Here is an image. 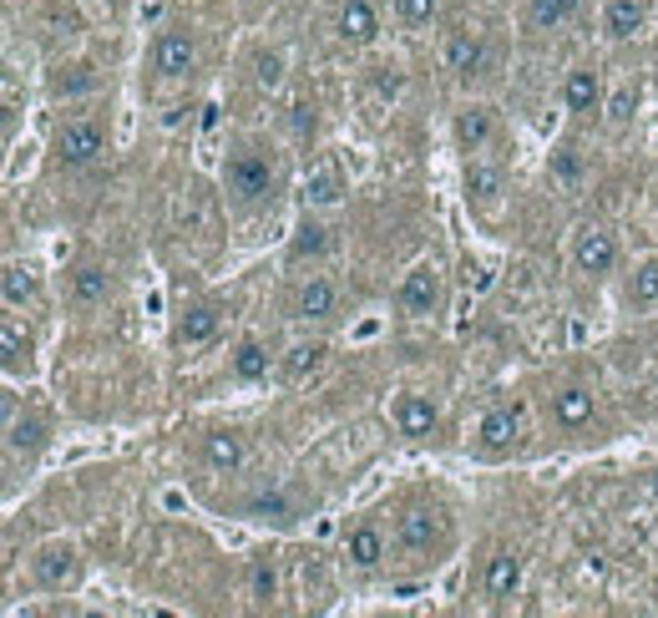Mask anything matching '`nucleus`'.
Here are the masks:
<instances>
[{"instance_id": "1", "label": "nucleus", "mask_w": 658, "mask_h": 618, "mask_svg": "<svg viewBox=\"0 0 658 618\" xmlns=\"http://www.w3.org/2000/svg\"><path fill=\"white\" fill-rule=\"evenodd\" d=\"M223 193L238 208H259L263 198H274V162L259 148H234L223 158Z\"/></svg>"}, {"instance_id": "2", "label": "nucleus", "mask_w": 658, "mask_h": 618, "mask_svg": "<svg viewBox=\"0 0 658 618\" xmlns=\"http://www.w3.org/2000/svg\"><path fill=\"white\" fill-rule=\"evenodd\" d=\"M82 573H87V563H82V547L66 543V537H51L30 553V578L41 583L46 593H72L82 589Z\"/></svg>"}, {"instance_id": "3", "label": "nucleus", "mask_w": 658, "mask_h": 618, "mask_svg": "<svg viewBox=\"0 0 658 618\" xmlns=\"http://www.w3.org/2000/svg\"><path fill=\"white\" fill-rule=\"evenodd\" d=\"M51 152H57L61 168H91L107 152L102 118H66L57 127V137H51Z\"/></svg>"}, {"instance_id": "4", "label": "nucleus", "mask_w": 658, "mask_h": 618, "mask_svg": "<svg viewBox=\"0 0 658 618\" xmlns=\"http://www.w3.org/2000/svg\"><path fill=\"white\" fill-rule=\"evenodd\" d=\"M339 305H345V295H339V284L330 280V274H305V280L289 289V320L294 324H324L335 320Z\"/></svg>"}, {"instance_id": "5", "label": "nucleus", "mask_w": 658, "mask_h": 618, "mask_svg": "<svg viewBox=\"0 0 658 618\" xmlns=\"http://www.w3.org/2000/svg\"><path fill=\"white\" fill-rule=\"evenodd\" d=\"M395 547H400L410 563H436L431 558L440 547V512L436 507L415 502V507H406V512L395 517Z\"/></svg>"}, {"instance_id": "6", "label": "nucleus", "mask_w": 658, "mask_h": 618, "mask_svg": "<svg viewBox=\"0 0 658 618\" xmlns=\"http://www.w3.org/2000/svg\"><path fill=\"white\" fill-rule=\"evenodd\" d=\"M400 309H406L410 320H431V314H440V305H446V274H440V264H415L400 280Z\"/></svg>"}, {"instance_id": "7", "label": "nucleus", "mask_w": 658, "mask_h": 618, "mask_svg": "<svg viewBox=\"0 0 658 618\" xmlns=\"http://www.w3.org/2000/svg\"><path fill=\"white\" fill-rule=\"evenodd\" d=\"M572 269H578L583 280H608L618 269V238L608 234L603 223L578 228V238H572Z\"/></svg>"}, {"instance_id": "8", "label": "nucleus", "mask_w": 658, "mask_h": 618, "mask_svg": "<svg viewBox=\"0 0 658 618\" xmlns=\"http://www.w3.org/2000/svg\"><path fill=\"white\" fill-rule=\"evenodd\" d=\"M198 66V36L183 26H167L158 30V41H152V72L162 82H177V76H188Z\"/></svg>"}, {"instance_id": "9", "label": "nucleus", "mask_w": 658, "mask_h": 618, "mask_svg": "<svg viewBox=\"0 0 658 618\" xmlns=\"http://www.w3.org/2000/svg\"><path fill=\"white\" fill-rule=\"evenodd\" d=\"M440 66L456 76V82H476V76L486 72V36L482 30H451L446 41H440Z\"/></svg>"}, {"instance_id": "10", "label": "nucleus", "mask_w": 658, "mask_h": 618, "mask_svg": "<svg viewBox=\"0 0 658 618\" xmlns=\"http://www.w3.org/2000/svg\"><path fill=\"white\" fill-rule=\"evenodd\" d=\"M451 137L467 158H476V152H486L492 143H497V112H492L486 102H467L451 122Z\"/></svg>"}, {"instance_id": "11", "label": "nucleus", "mask_w": 658, "mask_h": 618, "mask_svg": "<svg viewBox=\"0 0 658 618\" xmlns=\"http://www.w3.org/2000/svg\"><path fill=\"white\" fill-rule=\"evenodd\" d=\"M223 324V305H213V299H198V305H183L173 320V345H183V350H198V345H208V339L219 335Z\"/></svg>"}, {"instance_id": "12", "label": "nucleus", "mask_w": 658, "mask_h": 618, "mask_svg": "<svg viewBox=\"0 0 658 618\" xmlns=\"http://www.w3.org/2000/svg\"><path fill=\"white\" fill-rule=\"evenodd\" d=\"M522 573H526V558L517 547H497L492 558H486V573H482V589L492 604H507L522 593Z\"/></svg>"}, {"instance_id": "13", "label": "nucleus", "mask_w": 658, "mask_h": 618, "mask_svg": "<svg viewBox=\"0 0 658 618\" xmlns=\"http://www.w3.org/2000/svg\"><path fill=\"white\" fill-rule=\"evenodd\" d=\"M517 442H522V416H517V406H492L476 421V446H482L486 457H507Z\"/></svg>"}, {"instance_id": "14", "label": "nucleus", "mask_w": 658, "mask_h": 618, "mask_svg": "<svg viewBox=\"0 0 658 618\" xmlns=\"http://www.w3.org/2000/svg\"><path fill=\"white\" fill-rule=\"evenodd\" d=\"M603 76L598 66H572L568 76H562V107H568L572 118H598L603 112Z\"/></svg>"}, {"instance_id": "15", "label": "nucleus", "mask_w": 658, "mask_h": 618, "mask_svg": "<svg viewBox=\"0 0 658 618\" xmlns=\"http://www.w3.org/2000/svg\"><path fill=\"white\" fill-rule=\"evenodd\" d=\"M51 442V427H46L41 416H21L11 411L5 416V457L11 461H36Z\"/></svg>"}, {"instance_id": "16", "label": "nucleus", "mask_w": 658, "mask_h": 618, "mask_svg": "<svg viewBox=\"0 0 658 618\" xmlns=\"http://www.w3.org/2000/svg\"><path fill=\"white\" fill-rule=\"evenodd\" d=\"M395 427H400V436H410V442H425V436L440 431V406L431 396H421V391H410V396L395 400Z\"/></svg>"}, {"instance_id": "17", "label": "nucleus", "mask_w": 658, "mask_h": 618, "mask_svg": "<svg viewBox=\"0 0 658 618\" xmlns=\"http://www.w3.org/2000/svg\"><path fill=\"white\" fill-rule=\"evenodd\" d=\"M198 457H203V467L228 471V477H234V471L244 467V457H249V446H244V436H238V431L213 427V431H203V436H198Z\"/></svg>"}, {"instance_id": "18", "label": "nucleus", "mask_w": 658, "mask_h": 618, "mask_svg": "<svg viewBox=\"0 0 658 618\" xmlns=\"http://www.w3.org/2000/svg\"><path fill=\"white\" fill-rule=\"evenodd\" d=\"M324 360H330V345H324L320 335H314V339H294L289 350L278 355V375H284L289 385H305V381H314V375L324 370Z\"/></svg>"}, {"instance_id": "19", "label": "nucleus", "mask_w": 658, "mask_h": 618, "mask_svg": "<svg viewBox=\"0 0 658 618\" xmlns=\"http://www.w3.org/2000/svg\"><path fill=\"white\" fill-rule=\"evenodd\" d=\"M335 36L345 46H370L381 36V15L370 0H339V15H335Z\"/></svg>"}, {"instance_id": "20", "label": "nucleus", "mask_w": 658, "mask_h": 618, "mask_svg": "<svg viewBox=\"0 0 658 618\" xmlns=\"http://www.w3.org/2000/svg\"><path fill=\"white\" fill-rule=\"evenodd\" d=\"M299 497L294 492H284V486H269V492H253L249 502H244V517L249 522H274V528H289V522H299Z\"/></svg>"}, {"instance_id": "21", "label": "nucleus", "mask_w": 658, "mask_h": 618, "mask_svg": "<svg viewBox=\"0 0 658 618\" xmlns=\"http://www.w3.org/2000/svg\"><path fill=\"white\" fill-rule=\"evenodd\" d=\"M278 360L269 355V345H263L259 335H244L234 345V355H228V375L234 381H244V385H253V381H269V370H274Z\"/></svg>"}, {"instance_id": "22", "label": "nucleus", "mask_w": 658, "mask_h": 618, "mask_svg": "<svg viewBox=\"0 0 658 618\" xmlns=\"http://www.w3.org/2000/svg\"><path fill=\"white\" fill-rule=\"evenodd\" d=\"M593 411H598V396H593L587 385H562L553 396V421L562 431H583L587 421H593Z\"/></svg>"}, {"instance_id": "23", "label": "nucleus", "mask_w": 658, "mask_h": 618, "mask_svg": "<svg viewBox=\"0 0 658 618\" xmlns=\"http://www.w3.org/2000/svg\"><path fill=\"white\" fill-rule=\"evenodd\" d=\"M345 558H350L360 573H375L385 563V532L375 528V522H355V528L345 532Z\"/></svg>"}, {"instance_id": "24", "label": "nucleus", "mask_w": 658, "mask_h": 618, "mask_svg": "<svg viewBox=\"0 0 658 618\" xmlns=\"http://www.w3.org/2000/svg\"><path fill=\"white\" fill-rule=\"evenodd\" d=\"M501 193H507V177L501 168H486V162H467V203L482 208V213H497Z\"/></svg>"}, {"instance_id": "25", "label": "nucleus", "mask_w": 658, "mask_h": 618, "mask_svg": "<svg viewBox=\"0 0 658 618\" xmlns=\"http://www.w3.org/2000/svg\"><path fill=\"white\" fill-rule=\"evenodd\" d=\"M112 289H117V280H112V269H107V264L72 269V305L97 309V305H107V299H112Z\"/></svg>"}, {"instance_id": "26", "label": "nucleus", "mask_w": 658, "mask_h": 618, "mask_svg": "<svg viewBox=\"0 0 658 618\" xmlns=\"http://www.w3.org/2000/svg\"><path fill=\"white\" fill-rule=\"evenodd\" d=\"M335 249V234H330V228H324L320 219H305L299 223V228H294V238H289V249H284V259H289V264H314V259H324V254Z\"/></svg>"}, {"instance_id": "27", "label": "nucleus", "mask_w": 658, "mask_h": 618, "mask_svg": "<svg viewBox=\"0 0 658 618\" xmlns=\"http://www.w3.org/2000/svg\"><path fill=\"white\" fill-rule=\"evenodd\" d=\"M644 21H648L644 0H608L603 5V36L608 41H633L644 30Z\"/></svg>"}, {"instance_id": "28", "label": "nucleus", "mask_w": 658, "mask_h": 618, "mask_svg": "<svg viewBox=\"0 0 658 618\" xmlns=\"http://www.w3.org/2000/svg\"><path fill=\"white\" fill-rule=\"evenodd\" d=\"M345 198V173H339L335 162H320V168H309L305 177V203L309 208H335Z\"/></svg>"}, {"instance_id": "29", "label": "nucleus", "mask_w": 658, "mask_h": 618, "mask_svg": "<svg viewBox=\"0 0 658 618\" xmlns=\"http://www.w3.org/2000/svg\"><path fill=\"white\" fill-rule=\"evenodd\" d=\"M623 305L629 309H658V254H648V259L633 264L629 284H623Z\"/></svg>"}, {"instance_id": "30", "label": "nucleus", "mask_w": 658, "mask_h": 618, "mask_svg": "<svg viewBox=\"0 0 658 618\" xmlns=\"http://www.w3.org/2000/svg\"><path fill=\"white\" fill-rule=\"evenodd\" d=\"M638 102H644V87H638V76H629V82H618V91L603 102V122L613 127V133H623V127H633V118H638Z\"/></svg>"}, {"instance_id": "31", "label": "nucleus", "mask_w": 658, "mask_h": 618, "mask_svg": "<svg viewBox=\"0 0 658 618\" xmlns=\"http://www.w3.org/2000/svg\"><path fill=\"white\" fill-rule=\"evenodd\" d=\"M583 0H526V30H562Z\"/></svg>"}, {"instance_id": "32", "label": "nucleus", "mask_w": 658, "mask_h": 618, "mask_svg": "<svg viewBox=\"0 0 658 618\" xmlns=\"http://www.w3.org/2000/svg\"><path fill=\"white\" fill-rule=\"evenodd\" d=\"M0 289H5V305L21 309V305H30V299L41 295V274H36L30 264H21V259H11L5 274H0Z\"/></svg>"}, {"instance_id": "33", "label": "nucleus", "mask_w": 658, "mask_h": 618, "mask_svg": "<svg viewBox=\"0 0 658 618\" xmlns=\"http://www.w3.org/2000/svg\"><path fill=\"white\" fill-rule=\"evenodd\" d=\"M91 91H97V72L87 61H72V66L51 72V97H91Z\"/></svg>"}, {"instance_id": "34", "label": "nucleus", "mask_w": 658, "mask_h": 618, "mask_svg": "<svg viewBox=\"0 0 658 618\" xmlns=\"http://www.w3.org/2000/svg\"><path fill=\"white\" fill-rule=\"evenodd\" d=\"M583 173H587V162H583V152L572 148V143H562V148L547 158V177H553L557 188H578V183H583Z\"/></svg>"}, {"instance_id": "35", "label": "nucleus", "mask_w": 658, "mask_h": 618, "mask_svg": "<svg viewBox=\"0 0 658 618\" xmlns=\"http://www.w3.org/2000/svg\"><path fill=\"white\" fill-rule=\"evenodd\" d=\"M249 76L259 91H278L284 87V51H274V46H259L249 61Z\"/></svg>"}, {"instance_id": "36", "label": "nucleus", "mask_w": 658, "mask_h": 618, "mask_svg": "<svg viewBox=\"0 0 658 618\" xmlns=\"http://www.w3.org/2000/svg\"><path fill=\"white\" fill-rule=\"evenodd\" d=\"M41 30H46V41H66V46H72L76 36H82V15L57 0V5H46V11H41Z\"/></svg>"}, {"instance_id": "37", "label": "nucleus", "mask_w": 658, "mask_h": 618, "mask_svg": "<svg viewBox=\"0 0 658 618\" xmlns=\"http://www.w3.org/2000/svg\"><path fill=\"white\" fill-rule=\"evenodd\" d=\"M0 350H5V370L15 375L21 366H30V350H36V345H30V335L21 330V324L5 320V324H0Z\"/></svg>"}, {"instance_id": "38", "label": "nucleus", "mask_w": 658, "mask_h": 618, "mask_svg": "<svg viewBox=\"0 0 658 618\" xmlns=\"http://www.w3.org/2000/svg\"><path fill=\"white\" fill-rule=\"evenodd\" d=\"M249 598L259 608H269L278 598V568H274V558H253V568H249Z\"/></svg>"}, {"instance_id": "39", "label": "nucleus", "mask_w": 658, "mask_h": 618, "mask_svg": "<svg viewBox=\"0 0 658 618\" xmlns=\"http://www.w3.org/2000/svg\"><path fill=\"white\" fill-rule=\"evenodd\" d=\"M395 15H400V26L425 30L436 21V0H395Z\"/></svg>"}, {"instance_id": "40", "label": "nucleus", "mask_w": 658, "mask_h": 618, "mask_svg": "<svg viewBox=\"0 0 658 618\" xmlns=\"http://www.w3.org/2000/svg\"><path fill=\"white\" fill-rule=\"evenodd\" d=\"M370 82H375V91H381V97H390V102L400 97V87H406V76L395 72V66H381V72L370 76Z\"/></svg>"}, {"instance_id": "41", "label": "nucleus", "mask_w": 658, "mask_h": 618, "mask_svg": "<svg viewBox=\"0 0 658 618\" xmlns=\"http://www.w3.org/2000/svg\"><path fill=\"white\" fill-rule=\"evenodd\" d=\"M289 112H294V133H299V137H309V133H314V122H320V118H314V107H309V102H294L289 107Z\"/></svg>"}, {"instance_id": "42", "label": "nucleus", "mask_w": 658, "mask_h": 618, "mask_svg": "<svg viewBox=\"0 0 658 618\" xmlns=\"http://www.w3.org/2000/svg\"><path fill=\"white\" fill-rule=\"evenodd\" d=\"M91 5H102V11H107V15H117V11H122V5H127V0H91Z\"/></svg>"}, {"instance_id": "43", "label": "nucleus", "mask_w": 658, "mask_h": 618, "mask_svg": "<svg viewBox=\"0 0 658 618\" xmlns=\"http://www.w3.org/2000/svg\"><path fill=\"white\" fill-rule=\"evenodd\" d=\"M648 486H654V497H658V471H654V482H648Z\"/></svg>"}, {"instance_id": "44", "label": "nucleus", "mask_w": 658, "mask_h": 618, "mask_svg": "<svg viewBox=\"0 0 658 618\" xmlns=\"http://www.w3.org/2000/svg\"><path fill=\"white\" fill-rule=\"evenodd\" d=\"M654 208H658V188H654Z\"/></svg>"}, {"instance_id": "45", "label": "nucleus", "mask_w": 658, "mask_h": 618, "mask_svg": "<svg viewBox=\"0 0 658 618\" xmlns=\"http://www.w3.org/2000/svg\"><path fill=\"white\" fill-rule=\"evenodd\" d=\"M654 339H658V330H654Z\"/></svg>"}]
</instances>
